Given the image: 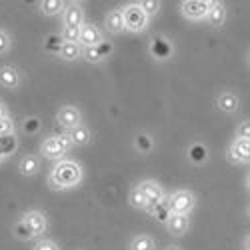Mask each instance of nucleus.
<instances>
[{
	"mask_svg": "<svg viewBox=\"0 0 250 250\" xmlns=\"http://www.w3.org/2000/svg\"><path fill=\"white\" fill-rule=\"evenodd\" d=\"M52 186H58V188H64V186H74L80 180V166L76 162H60L54 172H52Z\"/></svg>",
	"mask_w": 250,
	"mask_h": 250,
	"instance_id": "1",
	"label": "nucleus"
},
{
	"mask_svg": "<svg viewBox=\"0 0 250 250\" xmlns=\"http://www.w3.org/2000/svg\"><path fill=\"white\" fill-rule=\"evenodd\" d=\"M124 18V28H128L132 32H140L144 26H146V14L140 10V6H128L126 10L122 12Z\"/></svg>",
	"mask_w": 250,
	"mask_h": 250,
	"instance_id": "2",
	"label": "nucleus"
},
{
	"mask_svg": "<svg viewBox=\"0 0 250 250\" xmlns=\"http://www.w3.org/2000/svg\"><path fill=\"white\" fill-rule=\"evenodd\" d=\"M68 144H70L68 136H52V138H46V140H44L42 152H44V156H48V158H60L62 154L66 152Z\"/></svg>",
	"mask_w": 250,
	"mask_h": 250,
	"instance_id": "3",
	"label": "nucleus"
},
{
	"mask_svg": "<svg viewBox=\"0 0 250 250\" xmlns=\"http://www.w3.org/2000/svg\"><path fill=\"white\" fill-rule=\"evenodd\" d=\"M192 204H194V198H192L190 192H186V190H180V192L172 194L170 202H168V206L172 208L174 214H186L192 208Z\"/></svg>",
	"mask_w": 250,
	"mask_h": 250,
	"instance_id": "4",
	"label": "nucleus"
},
{
	"mask_svg": "<svg viewBox=\"0 0 250 250\" xmlns=\"http://www.w3.org/2000/svg\"><path fill=\"white\" fill-rule=\"evenodd\" d=\"M138 188L142 190L144 198H146V208H150V210L156 204L162 202V190H160L158 184H154V182H142Z\"/></svg>",
	"mask_w": 250,
	"mask_h": 250,
	"instance_id": "5",
	"label": "nucleus"
},
{
	"mask_svg": "<svg viewBox=\"0 0 250 250\" xmlns=\"http://www.w3.org/2000/svg\"><path fill=\"white\" fill-rule=\"evenodd\" d=\"M58 122L68 130L76 128V126H80V112L76 108H72V106H64V108H60V112H58Z\"/></svg>",
	"mask_w": 250,
	"mask_h": 250,
	"instance_id": "6",
	"label": "nucleus"
},
{
	"mask_svg": "<svg viewBox=\"0 0 250 250\" xmlns=\"http://www.w3.org/2000/svg\"><path fill=\"white\" fill-rule=\"evenodd\" d=\"M78 40H80V42L84 44L86 48H90V46H98V44L102 42L98 28H96V26H92V24L80 26V38H78Z\"/></svg>",
	"mask_w": 250,
	"mask_h": 250,
	"instance_id": "7",
	"label": "nucleus"
},
{
	"mask_svg": "<svg viewBox=\"0 0 250 250\" xmlns=\"http://www.w3.org/2000/svg\"><path fill=\"white\" fill-rule=\"evenodd\" d=\"M22 222L28 226V230H30L34 236H36V234H42V232L46 230V220H44V216L40 214V212H28Z\"/></svg>",
	"mask_w": 250,
	"mask_h": 250,
	"instance_id": "8",
	"label": "nucleus"
},
{
	"mask_svg": "<svg viewBox=\"0 0 250 250\" xmlns=\"http://www.w3.org/2000/svg\"><path fill=\"white\" fill-rule=\"evenodd\" d=\"M208 2H202V0H190V2H184L182 4V12L188 16V18H202L208 12Z\"/></svg>",
	"mask_w": 250,
	"mask_h": 250,
	"instance_id": "9",
	"label": "nucleus"
},
{
	"mask_svg": "<svg viewBox=\"0 0 250 250\" xmlns=\"http://www.w3.org/2000/svg\"><path fill=\"white\" fill-rule=\"evenodd\" d=\"M166 224H168V230L172 234H184L186 230H188V216L186 214H170L168 220H166Z\"/></svg>",
	"mask_w": 250,
	"mask_h": 250,
	"instance_id": "10",
	"label": "nucleus"
},
{
	"mask_svg": "<svg viewBox=\"0 0 250 250\" xmlns=\"http://www.w3.org/2000/svg\"><path fill=\"white\" fill-rule=\"evenodd\" d=\"M18 72L16 68L12 66H4V68H0V84L6 86V88H16L18 86Z\"/></svg>",
	"mask_w": 250,
	"mask_h": 250,
	"instance_id": "11",
	"label": "nucleus"
},
{
	"mask_svg": "<svg viewBox=\"0 0 250 250\" xmlns=\"http://www.w3.org/2000/svg\"><path fill=\"white\" fill-rule=\"evenodd\" d=\"M250 146H248V140H236L234 142V146H232V150L228 152V158H232V160H236V162H240V160H248V156H250Z\"/></svg>",
	"mask_w": 250,
	"mask_h": 250,
	"instance_id": "12",
	"label": "nucleus"
},
{
	"mask_svg": "<svg viewBox=\"0 0 250 250\" xmlns=\"http://www.w3.org/2000/svg\"><path fill=\"white\" fill-rule=\"evenodd\" d=\"M64 24L66 26H80L82 24V8L78 4H70L64 12Z\"/></svg>",
	"mask_w": 250,
	"mask_h": 250,
	"instance_id": "13",
	"label": "nucleus"
},
{
	"mask_svg": "<svg viewBox=\"0 0 250 250\" xmlns=\"http://www.w3.org/2000/svg\"><path fill=\"white\" fill-rule=\"evenodd\" d=\"M106 28L110 32H122L124 30V18L120 10H110L106 16Z\"/></svg>",
	"mask_w": 250,
	"mask_h": 250,
	"instance_id": "14",
	"label": "nucleus"
},
{
	"mask_svg": "<svg viewBox=\"0 0 250 250\" xmlns=\"http://www.w3.org/2000/svg\"><path fill=\"white\" fill-rule=\"evenodd\" d=\"M208 20H210V24H214V26H220L222 22H224V16H226V10H224V6L222 4H210L208 6Z\"/></svg>",
	"mask_w": 250,
	"mask_h": 250,
	"instance_id": "15",
	"label": "nucleus"
},
{
	"mask_svg": "<svg viewBox=\"0 0 250 250\" xmlns=\"http://www.w3.org/2000/svg\"><path fill=\"white\" fill-rule=\"evenodd\" d=\"M68 140H70L72 144H86V142L90 140V132H88L84 126H76V128H70Z\"/></svg>",
	"mask_w": 250,
	"mask_h": 250,
	"instance_id": "16",
	"label": "nucleus"
},
{
	"mask_svg": "<svg viewBox=\"0 0 250 250\" xmlns=\"http://www.w3.org/2000/svg\"><path fill=\"white\" fill-rule=\"evenodd\" d=\"M218 106L224 110V112H234L238 108V98L234 94H222L218 98Z\"/></svg>",
	"mask_w": 250,
	"mask_h": 250,
	"instance_id": "17",
	"label": "nucleus"
},
{
	"mask_svg": "<svg viewBox=\"0 0 250 250\" xmlns=\"http://www.w3.org/2000/svg\"><path fill=\"white\" fill-rule=\"evenodd\" d=\"M60 56L64 58V60H74L80 56V48L76 42H64L60 46Z\"/></svg>",
	"mask_w": 250,
	"mask_h": 250,
	"instance_id": "18",
	"label": "nucleus"
},
{
	"mask_svg": "<svg viewBox=\"0 0 250 250\" xmlns=\"http://www.w3.org/2000/svg\"><path fill=\"white\" fill-rule=\"evenodd\" d=\"M130 250H154V240L150 236H136L130 242Z\"/></svg>",
	"mask_w": 250,
	"mask_h": 250,
	"instance_id": "19",
	"label": "nucleus"
},
{
	"mask_svg": "<svg viewBox=\"0 0 250 250\" xmlns=\"http://www.w3.org/2000/svg\"><path fill=\"white\" fill-rule=\"evenodd\" d=\"M36 170H38V160H36L34 156L22 158V162H20V172L26 174V176H30V174H34Z\"/></svg>",
	"mask_w": 250,
	"mask_h": 250,
	"instance_id": "20",
	"label": "nucleus"
},
{
	"mask_svg": "<svg viewBox=\"0 0 250 250\" xmlns=\"http://www.w3.org/2000/svg\"><path fill=\"white\" fill-rule=\"evenodd\" d=\"M110 50V46H90V48H86V60H90V62H98L100 58H104V54H106Z\"/></svg>",
	"mask_w": 250,
	"mask_h": 250,
	"instance_id": "21",
	"label": "nucleus"
},
{
	"mask_svg": "<svg viewBox=\"0 0 250 250\" xmlns=\"http://www.w3.org/2000/svg\"><path fill=\"white\" fill-rule=\"evenodd\" d=\"M40 6H42L44 14H58V12H60V8L64 6V4H62L60 0H44V2L40 4Z\"/></svg>",
	"mask_w": 250,
	"mask_h": 250,
	"instance_id": "22",
	"label": "nucleus"
},
{
	"mask_svg": "<svg viewBox=\"0 0 250 250\" xmlns=\"http://www.w3.org/2000/svg\"><path fill=\"white\" fill-rule=\"evenodd\" d=\"M152 212L156 214V218L160 220V222H166V220H168V206H166L164 202H160V204H156L154 208H152Z\"/></svg>",
	"mask_w": 250,
	"mask_h": 250,
	"instance_id": "23",
	"label": "nucleus"
},
{
	"mask_svg": "<svg viewBox=\"0 0 250 250\" xmlns=\"http://www.w3.org/2000/svg\"><path fill=\"white\" fill-rule=\"evenodd\" d=\"M62 36H64L66 42H76V40L80 38V26H66Z\"/></svg>",
	"mask_w": 250,
	"mask_h": 250,
	"instance_id": "24",
	"label": "nucleus"
},
{
	"mask_svg": "<svg viewBox=\"0 0 250 250\" xmlns=\"http://www.w3.org/2000/svg\"><path fill=\"white\" fill-rule=\"evenodd\" d=\"M138 6H140V10H142L144 14L148 16V14H156V10H158L160 4L156 2V0H144V2H140Z\"/></svg>",
	"mask_w": 250,
	"mask_h": 250,
	"instance_id": "25",
	"label": "nucleus"
},
{
	"mask_svg": "<svg viewBox=\"0 0 250 250\" xmlns=\"http://www.w3.org/2000/svg\"><path fill=\"white\" fill-rule=\"evenodd\" d=\"M130 202H132V206H136V208H146V198H144V194H142L140 188H136V190L130 194Z\"/></svg>",
	"mask_w": 250,
	"mask_h": 250,
	"instance_id": "26",
	"label": "nucleus"
},
{
	"mask_svg": "<svg viewBox=\"0 0 250 250\" xmlns=\"http://www.w3.org/2000/svg\"><path fill=\"white\" fill-rule=\"evenodd\" d=\"M14 232H16V236L18 238H22V240H30L34 234L28 230V226L24 224V222H20V224H16V228H14Z\"/></svg>",
	"mask_w": 250,
	"mask_h": 250,
	"instance_id": "27",
	"label": "nucleus"
},
{
	"mask_svg": "<svg viewBox=\"0 0 250 250\" xmlns=\"http://www.w3.org/2000/svg\"><path fill=\"white\" fill-rule=\"evenodd\" d=\"M10 134L12 132V124H10V120L6 118V116H0V134Z\"/></svg>",
	"mask_w": 250,
	"mask_h": 250,
	"instance_id": "28",
	"label": "nucleus"
},
{
	"mask_svg": "<svg viewBox=\"0 0 250 250\" xmlns=\"http://www.w3.org/2000/svg\"><path fill=\"white\" fill-rule=\"evenodd\" d=\"M8 46H10V38H8V34L0 32V54L6 52V50H8Z\"/></svg>",
	"mask_w": 250,
	"mask_h": 250,
	"instance_id": "29",
	"label": "nucleus"
},
{
	"mask_svg": "<svg viewBox=\"0 0 250 250\" xmlns=\"http://www.w3.org/2000/svg\"><path fill=\"white\" fill-rule=\"evenodd\" d=\"M34 250H58V246H56L54 242L44 240V242H38V244L34 246Z\"/></svg>",
	"mask_w": 250,
	"mask_h": 250,
	"instance_id": "30",
	"label": "nucleus"
},
{
	"mask_svg": "<svg viewBox=\"0 0 250 250\" xmlns=\"http://www.w3.org/2000/svg\"><path fill=\"white\" fill-rule=\"evenodd\" d=\"M192 158H198V160H204V156H206V150L202 148V146H192Z\"/></svg>",
	"mask_w": 250,
	"mask_h": 250,
	"instance_id": "31",
	"label": "nucleus"
},
{
	"mask_svg": "<svg viewBox=\"0 0 250 250\" xmlns=\"http://www.w3.org/2000/svg\"><path fill=\"white\" fill-rule=\"evenodd\" d=\"M238 134H240V140H248V134H250L248 124H242V126L238 128Z\"/></svg>",
	"mask_w": 250,
	"mask_h": 250,
	"instance_id": "32",
	"label": "nucleus"
},
{
	"mask_svg": "<svg viewBox=\"0 0 250 250\" xmlns=\"http://www.w3.org/2000/svg\"><path fill=\"white\" fill-rule=\"evenodd\" d=\"M138 144H140V148H142V150H148V148L152 146V142H148L144 136H138Z\"/></svg>",
	"mask_w": 250,
	"mask_h": 250,
	"instance_id": "33",
	"label": "nucleus"
},
{
	"mask_svg": "<svg viewBox=\"0 0 250 250\" xmlns=\"http://www.w3.org/2000/svg\"><path fill=\"white\" fill-rule=\"evenodd\" d=\"M166 250H178V248H166Z\"/></svg>",
	"mask_w": 250,
	"mask_h": 250,
	"instance_id": "34",
	"label": "nucleus"
},
{
	"mask_svg": "<svg viewBox=\"0 0 250 250\" xmlns=\"http://www.w3.org/2000/svg\"><path fill=\"white\" fill-rule=\"evenodd\" d=\"M0 158H2V152H0Z\"/></svg>",
	"mask_w": 250,
	"mask_h": 250,
	"instance_id": "35",
	"label": "nucleus"
}]
</instances>
